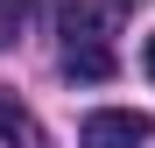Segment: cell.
I'll use <instances>...</instances> for the list:
<instances>
[{
	"mask_svg": "<svg viewBox=\"0 0 155 148\" xmlns=\"http://www.w3.org/2000/svg\"><path fill=\"white\" fill-rule=\"evenodd\" d=\"M141 64H148V78H155V35H148V49H141Z\"/></svg>",
	"mask_w": 155,
	"mask_h": 148,
	"instance_id": "5",
	"label": "cell"
},
{
	"mask_svg": "<svg viewBox=\"0 0 155 148\" xmlns=\"http://www.w3.org/2000/svg\"><path fill=\"white\" fill-rule=\"evenodd\" d=\"M127 0H64V42H113Z\"/></svg>",
	"mask_w": 155,
	"mask_h": 148,
	"instance_id": "2",
	"label": "cell"
},
{
	"mask_svg": "<svg viewBox=\"0 0 155 148\" xmlns=\"http://www.w3.org/2000/svg\"><path fill=\"white\" fill-rule=\"evenodd\" d=\"M141 141H155V120L134 106H99L78 127V148H141Z\"/></svg>",
	"mask_w": 155,
	"mask_h": 148,
	"instance_id": "1",
	"label": "cell"
},
{
	"mask_svg": "<svg viewBox=\"0 0 155 148\" xmlns=\"http://www.w3.org/2000/svg\"><path fill=\"white\" fill-rule=\"evenodd\" d=\"M127 7H141V0H127Z\"/></svg>",
	"mask_w": 155,
	"mask_h": 148,
	"instance_id": "6",
	"label": "cell"
},
{
	"mask_svg": "<svg viewBox=\"0 0 155 148\" xmlns=\"http://www.w3.org/2000/svg\"><path fill=\"white\" fill-rule=\"evenodd\" d=\"M0 148H49L42 120L21 106V99H7V92H0Z\"/></svg>",
	"mask_w": 155,
	"mask_h": 148,
	"instance_id": "4",
	"label": "cell"
},
{
	"mask_svg": "<svg viewBox=\"0 0 155 148\" xmlns=\"http://www.w3.org/2000/svg\"><path fill=\"white\" fill-rule=\"evenodd\" d=\"M120 71L113 42H64V78H85V85H106Z\"/></svg>",
	"mask_w": 155,
	"mask_h": 148,
	"instance_id": "3",
	"label": "cell"
}]
</instances>
